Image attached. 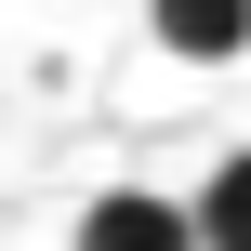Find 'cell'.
Here are the masks:
<instances>
[{"label":"cell","mask_w":251,"mask_h":251,"mask_svg":"<svg viewBox=\"0 0 251 251\" xmlns=\"http://www.w3.org/2000/svg\"><path fill=\"white\" fill-rule=\"evenodd\" d=\"M66 251H199V225H185V199H159V185H106V199H79Z\"/></svg>","instance_id":"6da1fadb"},{"label":"cell","mask_w":251,"mask_h":251,"mask_svg":"<svg viewBox=\"0 0 251 251\" xmlns=\"http://www.w3.org/2000/svg\"><path fill=\"white\" fill-rule=\"evenodd\" d=\"M146 26H159V53H185V66L251 53V0H146Z\"/></svg>","instance_id":"7a4b0ae2"},{"label":"cell","mask_w":251,"mask_h":251,"mask_svg":"<svg viewBox=\"0 0 251 251\" xmlns=\"http://www.w3.org/2000/svg\"><path fill=\"white\" fill-rule=\"evenodd\" d=\"M185 225H199V251H251V146L212 159V185L185 199Z\"/></svg>","instance_id":"3957f363"}]
</instances>
